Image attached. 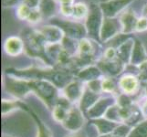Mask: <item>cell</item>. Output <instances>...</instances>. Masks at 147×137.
Listing matches in <instances>:
<instances>
[{"mask_svg": "<svg viewBox=\"0 0 147 137\" xmlns=\"http://www.w3.org/2000/svg\"><path fill=\"white\" fill-rule=\"evenodd\" d=\"M64 108L65 107L63 105H58V106H56L53 111L54 118L59 121H65L66 117H67V115L69 113H67V111H66Z\"/></svg>", "mask_w": 147, "mask_h": 137, "instance_id": "30bf717a", "label": "cell"}, {"mask_svg": "<svg viewBox=\"0 0 147 137\" xmlns=\"http://www.w3.org/2000/svg\"><path fill=\"white\" fill-rule=\"evenodd\" d=\"M80 49H82V52L88 53L90 50V45L87 41H82V43H80Z\"/></svg>", "mask_w": 147, "mask_h": 137, "instance_id": "5bb4252c", "label": "cell"}, {"mask_svg": "<svg viewBox=\"0 0 147 137\" xmlns=\"http://www.w3.org/2000/svg\"><path fill=\"white\" fill-rule=\"evenodd\" d=\"M95 125L99 132L102 134H109L111 132H113V130L116 129L117 127V124L114 123H111V121H103V120H99V121H95Z\"/></svg>", "mask_w": 147, "mask_h": 137, "instance_id": "5b68a950", "label": "cell"}, {"mask_svg": "<svg viewBox=\"0 0 147 137\" xmlns=\"http://www.w3.org/2000/svg\"><path fill=\"white\" fill-rule=\"evenodd\" d=\"M143 113L144 114V116H146V117H147V101L143 105Z\"/></svg>", "mask_w": 147, "mask_h": 137, "instance_id": "ac0fdd59", "label": "cell"}, {"mask_svg": "<svg viewBox=\"0 0 147 137\" xmlns=\"http://www.w3.org/2000/svg\"><path fill=\"white\" fill-rule=\"evenodd\" d=\"M39 137H50L48 131L45 130V129H41V131H40V134H39Z\"/></svg>", "mask_w": 147, "mask_h": 137, "instance_id": "2e32d148", "label": "cell"}, {"mask_svg": "<svg viewBox=\"0 0 147 137\" xmlns=\"http://www.w3.org/2000/svg\"><path fill=\"white\" fill-rule=\"evenodd\" d=\"M22 43L16 38H9L6 43V49L10 55H16L21 51Z\"/></svg>", "mask_w": 147, "mask_h": 137, "instance_id": "8992f818", "label": "cell"}, {"mask_svg": "<svg viewBox=\"0 0 147 137\" xmlns=\"http://www.w3.org/2000/svg\"><path fill=\"white\" fill-rule=\"evenodd\" d=\"M35 89L38 92L46 99L47 101H50L55 95V89L51 85H49L46 82H37L35 83Z\"/></svg>", "mask_w": 147, "mask_h": 137, "instance_id": "7a4b0ae2", "label": "cell"}, {"mask_svg": "<svg viewBox=\"0 0 147 137\" xmlns=\"http://www.w3.org/2000/svg\"><path fill=\"white\" fill-rule=\"evenodd\" d=\"M96 99H97V96L92 91H86L82 100V108L84 110L89 109L95 103Z\"/></svg>", "mask_w": 147, "mask_h": 137, "instance_id": "9c48e42d", "label": "cell"}, {"mask_svg": "<svg viewBox=\"0 0 147 137\" xmlns=\"http://www.w3.org/2000/svg\"><path fill=\"white\" fill-rule=\"evenodd\" d=\"M66 95L70 100H76L80 95V87L78 83H72L66 88Z\"/></svg>", "mask_w": 147, "mask_h": 137, "instance_id": "ba28073f", "label": "cell"}, {"mask_svg": "<svg viewBox=\"0 0 147 137\" xmlns=\"http://www.w3.org/2000/svg\"><path fill=\"white\" fill-rule=\"evenodd\" d=\"M137 30H144L147 28V21L145 19H140L137 23Z\"/></svg>", "mask_w": 147, "mask_h": 137, "instance_id": "9a60e30c", "label": "cell"}, {"mask_svg": "<svg viewBox=\"0 0 147 137\" xmlns=\"http://www.w3.org/2000/svg\"><path fill=\"white\" fill-rule=\"evenodd\" d=\"M120 86L126 93H133L138 87V82L133 76H126L120 80Z\"/></svg>", "mask_w": 147, "mask_h": 137, "instance_id": "3957f363", "label": "cell"}, {"mask_svg": "<svg viewBox=\"0 0 147 137\" xmlns=\"http://www.w3.org/2000/svg\"><path fill=\"white\" fill-rule=\"evenodd\" d=\"M128 137H147V121L136 125L134 129L130 132Z\"/></svg>", "mask_w": 147, "mask_h": 137, "instance_id": "52a82bcc", "label": "cell"}, {"mask_svg": "<svg viewBox=\"0 0 147 137\" xmlns=\"http://www.w3.org/2000/svg\"><path fill=\"white\" fill-rule=\"evenodd\" d=\"M64 125L67 129H69L71 131H76L80 128V126L83 124V119L82 113L78 110H72L68 113L67 117L65 119Z\"/></svg>", "mask_w": 147, "mask_h": 137, "instance_id": "6da1fadb", "label": "cell"}, {"mask_svg": "<svg viewBox=\"0 0 147 137\" xmlns=\"http://www.w3.org/2000/svg\"><path fill=\"white\" fill-rule=\"evenodd\" d=\"M129 133V128L125 125H121L114 130V135L118 136V137H124L126 134Z\"/></svg>", "mask_w": 147, "mask_h": 137, "instance_id": "8fae6325", "label": "cell"}, {"mask_svg": "<svg viewBox=\"0 0 147 137\" xmlns=\"http://www.w3.org/2000/svg\"><path fill=\"white\" fill-rule=\"evenodd\" d=\"M101 87H102V89L104 90H107V91H110L111 90H113L114 86H113V83L111 82V80H104V82H102V84H101Z\"/></svg>", "mask_w": 147, "mask_h": 137, "instance_id": "7c38bea8", "label": "cell"}, {"mask_svg": "<svg viewBox=\"0 0 147 137\" xmlns=\"http://www.w3.org/2000/svg\"><path fill=\"white\" fill-rule=\"evenodd\" d=\"M111 137H118V136H116V135H114V134H113V136H111Z\"/></svg>", "mask_w": 147, "mask_h": 137, "instance_id": "d6986e66", "label": "cell"}, {"mask_svg": "<svg viewBox=\"0 0 147 137\" xmlns=\"http://www.w3.org/2000/svg\"><path fill=\"white\" fill-rule=\"evenodd\" d=\"M114 55V51L113 49H109V50L106 53V56H107L108 58H113V56Z\"/></svg>", "mask_w": 147, "mask_h": 137, "instance_id": "e0dca14e", "label": "cell"}, {"mask_svg": "<svg viewBox=\"0 0 147 137\" xmlns=\"http://www.w3.org/2000/svg\"><path fill=\"white\" fill-rule=\"evenodd\" d=\"M72 137H82V136H79V135H78V136H72Z\"/></svg>", "mask_w": 147, "mask_h": 137, "instance_id": "ffe728a7", "label": "cell"}, {"mask_svg": "<svg viewBox=\"0 0 147 137\" xmlns=\"http://www.w3.org/2000/svg\"><path fill=\"white\" fill-rule=\"evenodd\" d=\"M85 12H86V8H85V7L83 6V5H82H82H78V6L76 7L75 13H76L77 16L82 17V16H83Z\"/></svg>", "mask_w": 147, "mask_h": 137, "instance_id": "4fadbf2b", "label": "cell"}, {"mask_svg": "<svg viewBox=\"0 0 147 137\" xmlns=\"http://www.w3.org/2000/svg\"><path fill=\"white\" fill-rule=\"evenodd\" d=\"M110 103V100H100L98 103H96L94 106L90 107V109L89 110V116H90V117H99V116H100L104 113V111Z\"/></svg>", "mask_w": 147, "mask_h": 137, "instance_id": "277c9868", "label": "cell"}]
</instances>
